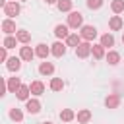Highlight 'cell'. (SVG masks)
<instances>
[{"label": "cell", "instance_id": "cell-17", "mask_svg": "<svg viewBox=\"0 0 124 124\" xmlns=\"http://www.w3.org/2000/svg\"><path fill=\"white\" fill-rule=\"evenodd\" d=\"M76 118H78V122H79V124H87V122L91 120V110H89V108H81V110L78 112V116H76Z\"/></svg>", "mask_w": 124, "mask_h": 124}, {"label": "cell", "instance_id": "cell-1", "mask_svg": "<svg viewBox=\"0 0 124 124\" xmlns=\"http://www.w3.org/2000/svg\"><path fill=\"white\" fill-rule=\"evenodd\" d=\"M68 27H72V29L83 27V16L79 12H70V16H68Z\"/></svg>", "mask_w": 124, "mask_h": 124}, {"label": "cell", "instance_id": "cell-13", "mask_svg": "<svg viewBox=\"0 0 124 124\" xmlns=\"http://www.w3.org/2000/svg\"><path fill=\"white\" fill-rule=\"evenodd\" d=\"M105 105H107V108H116V107L120 105V97H118L116 93H110V95L105 99Z\"/></svg>", "mask_w": 124, "mask_h": 124}, {"label": "cell", "instance_id": "cell-28", "mask_svg": "<svg viewBox=\"0 0 124 124\" xmlns=\"http://www.w3.org/2000/svg\"><path fill=\"white\" fill-rule=\"evenodd\" d=\"M16 43H17V37L8 35V37L4 39V43H2V46H4V48H14V46H16Z\"/></svg>", "mask_w": 124, "mask_h": 124}, {"label": "cell", "instance_id": "cell-18", "mask_svg": "<svg viewBox=\"0 0 124 124\" xmlns=\"http://www.w3.org/2000/svg\"><path fill=\"white\" fill-rule=\"evenodd\" d=\"M66 45H68V46H76V48H78V46L81 45V35H78V33H70V37L66 39Z\"/></svg>", "mask_w": 124, "mask_h": 124}, {"label": "cell", "instance_id": "cell-21", "mask_svg": "<svg viewBox=\"0 0 124 124\" xmlns=\"http://www.w3.org/2000/svg\"><path fill=\"white\" fill-rule=\"evenodd\" d=\"M91 52H93V58H97V60H101L103 56H105V46L99 43V45H93L91 46Z\"/></svg>", "mask_w": 124, "mask_h": 124}, {"label": "cell", "instance_id": "cell-27", "mask_svg": "<svg viewBox=\"0 0 124 124\" xmlns=\"http://www.w3.org/2000/svg\"><path fill=\"white\" fill-rule=\"evenodd\" d=\"M56 6L60 12H72V0H58Z\"/></svg>", "mask_w": 124, "mask_h": 124}, {"label": "cell", "instance_id": "cell-19", "mask_svg": "<svg viewBox=\"0 0 124 124\" xmlns=\"http://www.w3.org/2000/svg\"><path fill=\"white\" fill-rule=\"evenodd\" d=\"M54 35H56L58 39H68V37H70L68 25H56V27H54Z\"/></svg>", "mask_w": 124, "mask_h": 124}, {"label": "cell", "instance_id": "cell-35", "mask_svg": "<svg viewBox=\"0 0 124 124\" xmlns=\"http://www.w3.org/2000/svg\"><path fill=\"white\" fill-rule=\"evenodd\" d=\"M23 2H25V0H23Z\"/></svg>", "mask_w": 124, "mask_h": 124}, {"label": "cell", "instance_id": "cell-5", "mask_svg": "<svg viewBox=\"0 0 124 124\" xmlns=\"http://www.w3.org/2000/svg\"><path fill=\"white\" fill-rule=\"evenodd\" d=\"M25 110H27L29 114H37V112L41 110V103H39L37 99H29V101H25Z\"/></svg>", "mask_w": 124, "mask_h": 124}, {"label": "cell", "instance_id": "cell-22", "mask_svg": "<svg viewBox=\"0 0 124 124\" xmlns=\"http://www.w3.org/2000/svg\"><path fill=\"white\" fill-rule=\"evenodd\" d=\"M107 62H108L110 66H116V64L120 62V54H118L116 50H108V52H107Z\"/></svg>", "mask_w": 124, "mask_h": 124}, {"label": "cell", "instance_id": "cell-29", "mask_svg": "<svg viewBox=\"0 0 124 124\" xmlns=\"http://www.w3.org/2000/svg\"><path fill=\"white\" fill-rule=\"evenodd\" d=\"M10 118L16 120V122H21L23 120V112L19 108H10Z\"/></svg>", "mask_w": 124, "mask_h": 124}, {"label": "cell", "instance_id": "cell-9", "mask_svg": "<svg viewBox=\"0 0 124 124\" xmlns=\"http://www.w3.org/2000/svg\"><path fill=\"white\" fill-rule=\"evenodd\" d=\"M29 89H31V95L39 97V95H43V93H45V83H43V81H31Z\"/></svg>", "mask_w": 124, "mask_h": 124}, {"label": "cell", "instance_id": "cell-20", "mask_svg": "<svg viewBox=\"0 0 124 124\" xmlns=\"http://www.w3.org/2000/svg\"><path fill=\"white\" fill-rule=\"evenodd\" d=\"M76 118V112L72 110V108H62L60 110V120H64V122H72Z\"/></svg>", "mask_w": 124, "mask_h": 124}, {"label": "cell", "instance_id": "cell-33", "mask_svg": "<svg viewBox=\"0 0 124 124\" xmlns=\"http://www.w3.org/2000/svg\"><path fill=\"white\" fill-rule=\"evenodd\" d=\"M43 124H52V122H43Z\"/></svg>", "mask_w": 124, "mask_h": 124}, {"label": "cell", "instance_id": "cell-34", "mask_svg": "<svg viewBox=\"0 0 124 124\" xmlns=\"http://www.w3.org/2000/svg\"><path fill=\"white\" fill-rule=\"evenodd\" d=\"M122 43H124V35H122Z\"/></svg>", "mask_w": 124, "mask_h": 124}, {"label": "cell", "instance_id": "cell-11", "mask_svg": "<svg viewBox=\"0 0 124 124\" xmlns=\"http://www.w3.org/2000/svg\"><path fill=\"white\" fill-rule=\"evenodd\" d=\"M6 68H8L10 72H17V70L21 68V58H16V56L8 58V62H6Z\"/></svg>", "mask_w": 124, "mask_h": 124}, {"label": "cell", "instance_id": "cell-3", "mask_svg": "<svg viewBox=\"0 0 124 124\" xmlns=\"http://www.w3.org/2000/svg\"><path fill=\"white\" fill-rule=\"evenodd\" d=\"M19 4L17 2H6V6H4V14L12 19V17H16V16H19Z\"/></svg>", "mask_w": 124, "mask_h": 124}, {"label": "cell", "instance_id": "cell-6", "mask_svg": "<svg viewBox=\"0 0 124 124\" xmlns=\"http://www.w3.org/2000/svg\"><path fill=\"white\" fill-rule=\"evenodd\" d=\"M2 31H4L6 35L17 33V31H16V21H14V19H10V17H6V19L2 21Z\"/></svg>", "mask_w": 124, "mask_h": 124}, {"label": "cell", "instance_id": "cell-14", "mask_svg": "<svg viewBox=\"0 0 124 124\" xmlns=\"http://www.w3.org/2000/svg\"><path fill=\"white\" fill-rule=\"evenodd\" d=\"M122 25H124V21H122V17H120V16H112V17L108 19V27H110L112 31L122 29Z\"/></svg>", "mask_w": 124, "mask_h": 124}, {"label": "cell", "instance_id": "cell-26", "mask_svg": "<svg viewBox=\"0 0 124 124\" xmlns=\"http://www.w3.org/2000/svg\"><path fill=\"white\" fill-rule=\"evenodd\" d=\"M110 10L114 14H122L124 12V0H112L110 2Z\"/></svg>", "mask_w": 124, "mask_h": 124}, {"label": "cell", "instance_id": "cell-25", "mask_svg": "<svg viewBox=\"0 0 124 124\" xmlns=\"http://www.w3.org/2000/svg\"><path fill=\"white\" fill-rule=\"evenodd\" d=\"M50 89H52V91H62V89H64L62 78H52V79H50Z\"/></svg>", "mask_w": 124, "mask_h": 124}, {"label": "cell", "instance_id": "cell-2", "mask_svg": "<svg viewBox=\"0 0 124 124\" xmlns=\"http://www.w3.org/2000/svg\"><path fill=\"white\" fill-rule=\"evenodd\" d=\"M79 35H81V39H85L89 43V41H93L97 37V27L95 25H83L81 31H79Z\"/></svg>", "mask_w": 124, "mask_h": 124}, {"label": "cell", "instance_id": "cell-24", "mask_svg": "<svg viewBox=\"0 0 124 124\" xmlns=\"http://www.w3.org/2000/svg\"><path fill=\"white\" fill-rule=\"evenodd\" d=\"M16 37H17V41H19V43H23V45H25V43H29L31 33H29V31H25V29H19V31L16 33Z\"/></svg>", "mask_w": 124, "mask_h": 124}, {"label": "cell", "instance_id": "cell-30", "mask_svg": "<svg viewBox=\"0 0 124 124\" xmlns=\"http://www.w3.org/2000/svg\"><path fill=\"white\" fill-rule=\"evenodd\" d=\"M103 6V0H87V8L89 10H99Z\"/></svg>", "mask_w": 124, "mask_h": 124}, {"label": "cell", "instance_id": "cell-10", "mask_svg": "<svg viewBox=\"0 0 124 124\" xmlns=\"http://www.w3.org/2000/svg\"><path fill=\"white\" fill-rule=\"evenodd\" d=\"M50 54V48L45 45V43H41V45H37V48H35V56H39V58H43V60H46V56Z\"/></svg>", "mask_w": 124, "mask_h": 124}, {"label": "cell", "instance_id": "cell-23", "mask_svg": "<svg viewBox=\"0 0 124 124\" xmlns=\"http://www.w3.org/2000/svg\"><path fill=\"white\" fill-rule=\"evenodd\" d=\"M101 45H103L105 48H108V46H114V37H112L110 33H105V35H101Z\"/></svg>", "mask_w": 124, "mask_h": 124}, {"label": "cell", "instance_id": "cell-12", "mask_svg": "<svg viewBox=\"0 0 124 124\" xmlns=\"http://www.w3.org/2000/svg\"><path fill=\"white\" fill-rule=\"evenodd\" d=\"M6 87H8L10 93H17V89L21 87V79H19V78H10L8 83H6Z\"/></svg>", "mask_w": 124, "mask_h": 124}, {"label": "cell", "instance_id": "cell-31", "mask_svg": "<svg viewBox=\"0 0 124 124\" xmlns=\"http://www.w3.org/2000/svg\"><path fill=\"white\" fill-rule=\"evenodd\" d=\"M6 50H8V48H4V46H2V52H0V60H2V62H8V56H6Z\"/></svg>", "mask_w": 124, "mask_h": 124}, {"label": "cell", "instance_id": "cell-4", "mask_svg": "<svg viewBox=\"0 0 124 124\" xmlns=\"http://www.w3.org/2000/svg\"><path fill=\"white\" fill-rule=\"evenodd\" d=\"M91 46H93V45H89L87 41L81 43V45L76 48V56H78V58H87V56L91 54Z\"/></svg>", "mask_w": 124, "mask_h": 124}, {"label": "cell", "instance_id": "cell-32", "mask_svg": "<svg viewBox=\"0 0 124 124\" xmlns=\"http://www.w3.org/2000/svg\"><path fill=\"white\" fill-rule=\"evenodd\" d=\"M46 4H58V0H45Z\"/></svg>", "mask_w": 124, "mask_h": 124}, {"label": "cell", "instance_id": "cell-16", "mask_svg": "<svg viewBox=\"0 0 124 124\" xmlns=\"http://www.w3.org/2000/svg\"><path fill=\"white\" fill-rule=\"evenodd\" d=\"M29 95H31L29 85H21V87L17 89V93H16V97H17L19 101H29Z\"/></svg>", "mask_w": 124, "mask_h": 124}, {"label": "cell", "instance_id": "cell-8", "mask_svg": "<svg viewBox=\"0 0 124 124\" xmlns=\"http://www.w3.org/2000/svg\"><path fill=\"white\" fill-rule=\"evenodd\" d=\"M35 56V50H31V46H21L19 48V58L25 60V62H31Z\"/></svg>", "mask_w": 124, "mask_h": 124}, {"label": "cell", "instance_id": "cell-7", "mask_svg": "<svg viewBox=\"0 0 124 124\" xmlns=\"http://www.w3.org/2000/svg\"><path fill=\"white\" fill-rule=\"evenodd\" d=\"M66 46H68V45H64V43H60V41H58V43H54V45H52L50 52H52L56 58H60V56H64V54H66Z\"/></svg>", "mask_w": 124, "mask_h": 124}, {"label": "cell", "instance_id": "cell-15", "mask_svg": "<svg viewBox=\"0 0 124 124\" xmlns=\"http://www.w3.org/2000/svg\"><path fill=\"white\" fill-rule=\"evenodd\" d=\"M39 74H43V76H52V74H54V66H52V62H41V66H39Z\"/></svg>", "mask_w": 124, "mask_h": 124}]
</instances>
